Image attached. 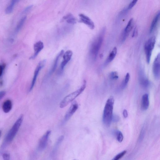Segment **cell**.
Segmentation results:
<instances>
[{
	"label": "cell",
	"instance_id": "1",
	"mask_svg": "<svg viewBox=\"0 0 160 160\" xmlns=\"http://www.w3.org/2000/svg\"><path fill=\"white\" fill-rule=\"evenodd\" d=\"M105 30V29L102 30L99 35L95 38L90 45L89 54L93 60H95L97 59L103 41Z\"/></svg>",
	"mask_w": 160,
	"mask_h": 160
},
{
	"label": "cell",
	"instance_id": "2",
	"mask_svg": "<svg viewBox=\"0 0 160 160\" xmlns=\"http://www.w3.org/2000/svg\"><path fill=\"white\" fill-rule=\"evenodd\" d=\"M114 99L113 97H110L107 101L103 112V121L106 126H109L112 122Z\"/></svg>",
	"mask_w": 160,
	"mask_h": 160
},
{
	"label": "cell",
	"instance_id": "3",
	"mask_svg": "<svg viewBox=\"0 0 160 160\" xmlns=\"http://www.w3.org/2000/svg\"><path fill=\"white\" fill-rule=\"evenodd\" d=\"M86 82L84 80L82 85L79 89L72 93L71 94L65 97L60 104V107L64 108L72 102L79 95H81L86 88Z\"/></svg>",
	"mask_w": 160,
	"mask_h": 160
},
{
	"label": "cell",
	"instance_id": "4",
	"mask_svg": "<svg viewBox=\"0 0 160 160\" xmlns=\"http://www.w3.org/2000/svg\"><path fill=\"white\" fill-rule=\"evenodd\" d=\"M156 42V37L153 36L148 39L144 45V50L146 55V60L148 64H149Z\"/></svg>",
	"mask_w": 160,
	"mask_h": 160
},
{
	"label": "cell",
	"instance_id": "5",
	"mask_svg": "<svg viewBox=\"0 0 160 160\" xmlns=\"http://www.w3.org/2000/svg\"><path fill=\"white\" fill-rule=\"evenodd\" d=\"M23 120V115H22L8 132L6 139L8 142H10L14 139L21 126Z\"/></svg>",
	"mask_w": 160,
	"mask_h": 160
},
{
	"label": "cell",
	"instance_id": "6",
	"mask_svg": "<svg viewBox=\"0 0 160 160\" xmlns=\"http://www.w3.org/2000/svg\"><path fill=\"white\" fill-rule=\"evenodd\" d=\"M46 63V60H44L40 61L38 64L35 71L33 78L30 89V91H31L33 88L39 73L44 67Z\"/></svg>",
	"mask_w": 160,
	"mask_h": 160
},
{
	"label": "cell",
	"instance_id": "7",
	"mask_svg": "<svg viewBox=\"0 0 160 160\" xmlns=\"http://www.w3.org/2000/svg\"><path fill=\"white\" fill-rule=\"evenodd\" d=\"M51 133V131L50 130L47 131L40 139L38 144V150L42 151L45 148Z\"/></svg>",
	"mask_w": 160,
	"mask_h": 160
},
{
	"label": "cell",
	"instance_id": "8",
	"mask_svg": "<svg viewBox=\"0 0 160 160\" xmlns=\"http://www.w3.org/2000/svg\"><path fill=\"white\" fill-rule=\"evenodd\" d=\"M134 26V20L133 18L131 19L128 22L123 31L122 37V41L124 42Z\"/></svg>",
	"mask_w": 160,
	"mask_h": 160
},
{
	"label": "cell",
	"instance_id": "9",
	"mask_svg": "<svg viewBox=\"0 0 160 160\" xmlns=\"http://www.w3.org/2000/svg\"><path fill=\"white\" fill-rule=\"evenodd\" d=\"M153 73L154 77L156 79H158L160 78V54L157 55L156 57L153 65Z\"/></svg>",
	"mask_w": 160,
	"mask_h": 160
},
{
	"label": "cell",
	"instance_id": "10",
	"mask_svg": "<svg viewBox=\"0 0 160 160\" xmlns=\"http://www.w3.org/2000/svg\"><path fill=\"white\" fill-rule=\"evenodd\" d=\"M78 108V103L76 102H74L71 105L67 112L66 113L63 122L65 123L67 122L77 110Z\"/></svg>",
	"mask_w": 160,
	"mask_h": 160
},
{
	"label": "cell",
	"instance_id": "11",
	"mask_svg": "<svg viewBox=\"0 0 160 160\" xmlns=\"http://www.w3.org/2000/svg\"><path fill=\"white\" fill-rule=\"evenodd\" d=\"M80 17V22H82L86 25L91 30H93L95 29V25L94 22L88 16L82 14L79 15Z\"/></svg>",
	"mask_w": 160,
	"mask_h": 160
},
{
	"label": "cell",
	"instance_id": "12",
	"mask_svg": "<svg viewBox=\"0 0 160 160\" xmlns=\"http://www.w3.org/2000/svg\"><path fill=\"white\" fill-rule=\"evenodd\" d=\"M73 55V52L70 50L66 51L63 56V60L60 65L61 71H63L65 67L71 60Z\"/></svg>",
	"mask_w": 160,
	"mask_h": 160
},
{
	"label": "cell",
	"instance_id": "13",
	"mask_svg": "<svg viewBox=\"0 0 160 160\" xmlns=\"http://www.w3.org/2000/svg\"><path fill=\"white\" fill-rule=\"evenodd\" d=\"M44 48L43 43L41 41H39L35 43L34 46V54L30 58V59L34 60L38 56L39 53Z\"/></svg>",
	"mask_w": 160,
	"mask_h": 160
},
{
	"label": "cell",
	"instance_id": "14",
	"mask_svg": "<svg viewBox=\"0 0 160 160\" xmlns=\"http://www.w3.org/2000/svg\"><path fill=\"white\" fill-rule=\"evenodd\" d=\"M150 101L148 94H144L142 97L141 103V109L144 111L147 110L149 106Z\"/></svg>",
	"mask_w": 160,
	"mask_h": 160
},
{
	"label": "cell",
	"instance_id": "15",
	"mask_svg": "<svg viewBox=\"0 0 160 160\" xmlns=\"http://www.w3.org/2000/svg\"><path fill=\"white\" fill-rule=\"evenodd\" d=\"M64 139V136H60L57 140L56 142L54 148L53 150L52 153V156L54 159L56 158V154L60 144L62 142Z\"/></svg>",
	"mask_w": 160,
	"mask_h": 160
},
{
	"label": "cell",
	"instance_id": "16",
	"mask_svg": "<svg viewBox=\"0 0 160 160\" xmlns=\"http://www.w3.org/2000/svg\"><path fill=\"white\" fill-rule=\"evenodd\" d=\"M160 18V11H158L153 19L150 29V33L153 32L156 27Z\"/></svg>",
	"mask_w": 160,
	"mask_h": 160
},
{
	"label": "cell",
	"instance_id": "17",
	"mask_svg": "<svg viewBox=\"0 0 160 160\" xmlns=\"http://www.w3.org/2000/svg\"><path fill=\"white\" fill-rule=\"evenodd\" d=\"M117 48L116 47H114L106 60L104 64L105 66L107 65L114 60L117 55Z\"/></svg>",
	"mask_w": 160,
	"mask_h": 160
},
{
	"label": "cell",
	"instance_id": "18",
	"mask_svg": "<svg viewBox=\"0 0 160 160\" xmlns=\"http://www.w3.org/2000/svg\"><path fill=\"white\" fill-rule=\"evenodd\" d=\"M64 51L63 50H62L59 53V54L57 56L56 58L54 64H53V65L52 67V68L50 71H49V75H51L52 74L54 73V72L55 71L57 67V66L58 62L60 58V57L63 55L64 54Z\"/></svg>",
	"mask_w": 160,
	"mask_h": 160
},
{
	"label": "cell",
	"instance_id": "19",
	"mask_svg": "<svg viewBox=\"0 0 160 160\" xmlns=\"http://www.w3.org/2000/svg\"><path fill=\"white\" fill-rule=\"evenodd\" d=\"M12 104L11 101L10 100H7L4 103L2 108L4 112L5 113H8L12 109Z\"/></svg>",
	"mask_w": 160,
	"mask_h": 160
},
{
	"label": "cell",
	"instance_id": "20",
	"mask_svg": "<svg viewBox=\"0 0 160 160\" xmlns=\"http://www.w3.org/2000/svg\"><path fill=\"white\" fill-rule=\"evenodd\" d=\"M64 20H66V22L71 24H75L76 23V19L71 14H69L63 18Z\"/></svg>",
	"mask_w": 160,
	"mask_h": 160
},
{
	"label": "cell",
	"instance_id": "21",
	"mask_svg": "<svg viewBox=\"0 0 160 160\" xmlns=\"http://www.w3.org/2000/svg\"><path fill=\"white\" fill-rule=\"evenodd\" d=\"M17 2L18 1L16 0H13L10 2L6 9L5 12L6 14H10L12 12Z\"/></svg>",
	"mask_w": 160,
	"mask_h": 160
},
{
	"label": "cell",
	"instance_id": "22",
	"mask_svg": "<svg viewBox=\"0 0 160 160\" xmlns=\"http://www.w3.org/2000/svg\"><path fill=\"white\" fill-rule=\"evenodd\" d=\"M26 19V16L23 17L19 21L15 30V33H18L22 28Z\"/></svg>",
	"mask_w": 160,
	"mask_h": 160
},
{
	"label": "cell",
	"instance_id": "23",
	"mask_svg": "<svg viewBox=\"0 0 160 160\" xmlns=\"http://www.w3.org/2000/svg\"><path fill=\"white\" fill-rule=\"evenodd\" d=\"M140 82L141 85L145 88L147 87L150 84L148 79L144 77H142L140 78Z\"/></svg>",
	"mask_w": 160,
	"mask_h": 160
},
{
	"label": "cell",
	"instance_id": "24",
	"mask_svg": "<svg viewBox=\"0 0 160 160\" xmlns=\"http://www.w3.org/2000/svg\"><path fill=\"white\" fill-rule=\"evenodd\" d=\"M130 78V75L128 73H127L122 84V89H125L127 86L129 81Z\"/></svg>",
	"mask_w": 160,
	"mask_h": 160
},
{
	"label": "cell",
	"instance_id": "25",
	"mask_svg": "<svg viewBox=\"0 0 160 160\" xmlns=\"http://www.w3.org/2000/svg\"><path fill=\"white\" fill-rule=\"evenodd\" d=\"M115 135L117 141L119 143L122 142L124 139L122 133L121 131H117L115 133Z\"/></svg>",
	"mask_w": 160,
	"mask_h": 160
},
{
	"label": "cell",
	"instance_id": "26",
	"mask_svg": "<svg viewBox=\"0 0 160 160\" xmlns=\"http://www.w3.org/2000/svg\"><path fill=\"white\" fill-rule=\"evenodd\" d=\"M126 151H124L115 156L112 160H119L123 157L126 153Z\"/></svg>",
	"mask_w": 160,
	"mask_h": 160
},
{
	"label": "cell",
	"instance_id": "27",
	"mask_svg": "<svg viewBox=\"0 0 160 160\" xmlns=\"http://www.w3.org/2000/svg\"><path fill=\"white\" fill-rule=\"evenodd\" d=\"M111 79L115 80L118 79L119 76L118 73L116 71H114L111 73L110 75Z\"/></svg>",
	"mask_w": 160,
	"mask_h": 160
},
{
	"label": "cell",
	"instance_id": "28",
	"mask_svg": "<svg viewBox=\"0 0 160 160\" xmlns=\"http://www.w3.org/2000/svg\"><path fill=\"white\" fill-rule=\"evenodd\" d=\"M138 1H133L131 2L128 7V9H132L137 3Z\"/></svg>",
	"mask_w": 160,
	"mask_h": 160
},
{
	"label": "cell",
	"instance_id": "29",
	"mask_svg": "<svg viewBox=\"0 0 160 160\" xmlns=\"http://www.w3.org/2000/svg\"><path fill=\"white\" fill-rule=\"evenodd\" d=\"M120 118L117 115H113L112 122H117L119 121Z\"/></svg>",
	"mask_w": 160,
	"mask_h": 160
},
{
	"label": "cell",
	"instance_id": "30",
	"mask_svg": "<svg viewBox=\"0 0 160 160\" xmlns=\"http://www.w3.org/2000/svg\"><path fill=\"white\" fill-rule=\"evenodd\" d=\"M5 67V64H0V77L2 76Z\"/></svg>",
	"mask_w": 160,
	"mask_h": 160
},
{
	"label": "cell",
	"instance_id": "31",
	"mask_svg": "<svg viewBox=\"0 0 160 160\" xmlns=\"http://www.w3.org/2000/svg\"><path fill=\"white\" fill-rule=\"evenodd\" d=\"M3 158L4 160H10V155L7 153H5L3 155Z\"/></svg>",
	"mask_w": 160,
	"mask_h": 160
},
{
	"label": "cell",
	"instance_id": "32",
	"mask_svg": "<svg viewBox=\"0 0 160 160\" xmlns=\"http://www.w3.org/2000/svg\"><path fill=\"white\" fill-rule=\"evenodd\" d=\"M138 35V30L137 27L135 28L134 31H133V34L132 35V37H135L137 36Z\"/></svg>",
	"mask_w": 160,
	"mask_h": 160
},
{
	"label": "cell",
	"instance_id": "33",
	"mask_svg": "<svg viewBox=\"0 0 160 160\" xmlns=\"http://www.w3.org/2000/svg\"><path fill=\"white\" fill-rule=\"evenodd\" d=\"M32 5H30L28 7H27L24 11L23 12L24 13H26L28 12L31 9H32Z\"/></svg>",
	"mask_w": 160,
	"mask_h": 160
},
{
	"label": "cell",
	"instance_id": "34",
	"mask_svg": "<svg viewBox=\"0 0 160 160\" xmlns=\"http://www.w3.org/2000/svg\"><path fill=\"white\" fill-rule=\"evenodd\" d=\"M5 91H2L0 92V100L2 99L5 96Z\"/></svg>",
	"mask_w": 160,
	"mask_h": 160
},
{
	"label": "cell",
	"instance_id": "35",
	"mask_svg": "<svg viewBox=\"0 0 160 160\" xmlns=\"http://www.w3.org/2000/svg\"><path fill=\"white\" fill-rule=\"evenodd\" d=\"M123 115L124 117L125 118H127L128 116V113L126 110H124L123 111Z\"/></svg>",
	"mask_w": 160,
	"mask_h": 160
},
{
	"label": "cell",
	"instance_id": "36",
	"mask_svg": "<svg viewBox=\"0 0 160 160\" xmlns=\"http://www.w3.org/2000/svg\"><path fill=\"white\" fill-rule=\"evenodd\" d=\"M144 129H143L142 130V131H141V132L140 133V140L142 139V138L144 137Z\"/></svg>",
	"mask_w": 160,
	"mask_h": 160
},
{
	"label": "cell",
	"instance_id": "37",
	"mask_svg": "<svg viewBox=\"0 0 160 160\" xmlns=\"http://www.w3.org/2000/svg\"><path fill=\"white\" fill-rule=\"evenodd\" d=\"M2 133V131L1 130H0V137H1Z\"/></svg>",
	"mask_w": 160,
	"mask_h": 160
},
{
	"label": "cell",
	"instance_id": "38",
	"mask_svg": "<svg viewBox=\"0 0 160 160\" xmlns=\"http://www.w3.org/2000/svg\"><path fill=\"white\" fill-rule=\"evenodd\" d=\"M74 160H76V159H74Z\"/></svg>",
	"mask_w": 160,
	"mask_h": 160
}]
</instances>
